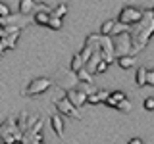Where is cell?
I'll use <instances>...</instances> for the list:
<instances>
[{
	"label": "cell",
	"instance_id": "6da1fadb",
	"mask_svg": "<svg viewBox=\"0 0 154 144\" xmlns=\"http://www.w3.org/2000/svg\"><path fill=\"white\" fill-rule=\"evenodd\" d=\"M154 33V14L152 10H144L143 17L135 25L129 27V37H131V54H139L144 46L148 44Z\"/></svg>",
	"mask_w": 154,
	"mask_h": 144
},
{
	"label": "cell",
	"instance_id": "7a4b0ae2",
	"mask_svg": "<svg viewBox=\"0 0 154 144\" xmlns=\"http://www.w3.org/2000/svg\"><path fill=\"white\" fill-rule=\"evenodd\" d=\"M54 106H56V110H58V113H60V115H66V117L77 119V121L81 119L79 108H75V106L71 104L69 100H67L66 94H62V96H58V98H54Z\"/></svg>",
	"mask_w": 154,
	"mask_h": 144
},
{
	"label": "cell",
	"instance_id": "3957f363",
	"mask_svg": "<svg viewBox=\"0 0 154 144\" xmlns=\"http://www.w3.org/2000/svg\"><path fill=\"white\" fill-rule=\"evenodd\" d=\"M144 10L143 8H137V6H123L119 10V16H118V21L125 23V25H135V23L139 21V19L143 17Z\"/></svg>",
	"mask_w": 154,
	"mask_h": 144
},
{
	"label": "cell",
	"instance_id": "277c9868",
	"mask_svg": "<svg viewBox=\"0 0 154 144\" xmlns=\"http://www.w3.org/2000/svg\"><path fill=\"white\" fill-rule=\"evenodd\" d=\"M52 85L60 86L62 90L73 88V86L77 85V75H75V71H71V69H62V71H58V75L52 79Z\"/></svg>",
	"mask_w": 154,
	"mask_h": 144
},
{
	"label": "cell",
	"instance_id": "5b68a950",
	"mask_svg": "<svg viewBox=\"0 0 154 144\" xmlns=\"http://www.w3.org/2000/svg\"><path fill=\"white\" fill-rule=\"evenodd\" d=\"M50 86H52V79H48V77H38V79H33L31 83L25 86L23 94L25 96H38V94H45Z\"/></svg>",
	"mask_w": 154,
	"mask_h": 144
},
{
	"label": "cell",
	"instance_id": "8992f818",
	"mask_svg": "<svg viewBox=\"0 0 154 144\" xmlns=\"http://www.w3.org/2000/svg\"><path fill=\"white\" fill-rule=\"evenodd\" d=\"M114 40V56H125V54H131V37L127 33H122V35H116L112 37ZM133 56V54H131Z\"/></svg>",
	"mask_w": 154,
	"mask_h": 144
},
{
	"label": "cell",
	"instance_id": "52a82bcc",
	"mask_svg": "<svg viewBox=\"0 0 154 144\" xmlns=\"http://www.w3.org/2000/svg\"><path fill=\"white\" fill-rule=\"evenodd\" d=\"M29 21H31V16L21 14V12H17V14L12 12L6 17H0V25H14V27H17V29H23Z\"/></svg>",
	"mask_w": 154,
	"mask_h": 144
},
{
	"label": "cell",
	"instance_id": "ba28073f",
	"mask_svg": "<svg viewBox=\"0 0 154 144\" xmlns=\"http://www.w3.org/2000/svg\"><path fill=\"white\" fill-rule=\"evenodd\" d=\"M66 96H67V100H69L75 108H81V106L87 104V94L81 92V90H77L75 86H73V88H69V90H66Z\"/></svg>",
	"mask_w": 154,
	"mask_h": 144
},
{
	"label": "cell",
	"instance_id": "9c48e42d",
	"mask_svg": "<svg viewBox=\"0 0 154 144\" xmlns=\"http://www.w3.org/2000/svg\"><path fill=\"white\" fill-rule=\"evenodd\" d=\"M62 117H64V115H60V113H54L50 117V125H52V129H54L58 138L64 136V121H62Z\"/></svg>",
	"mask_w": 154,
	"mask_h": 144
},
{
	"label": "cell",
	"instance_id": "30bf717a",
	"mask_svg": "<svg viewBox=\"0 0 154 144\" xmlns=\"http://www.w3.org/2000/svg\"><path fill=\"white\" fill-rule=\"evenodd\" d=\"M114 62H118V65L122 67V69H131V67H135V64H137V60H135V56L131 54H125V56H118Z\"/></svg>",
	"mask_w": 154,
	"mask_h": 144
},
{
	"label": "cell",
	"instance_id": "8fae6325",
	"mask_svg": "<svg viewBox=\"0 0 154 144\" xmlns=\"http://www.w3.org/2000/svg\"><path fill=\"white\" fill-rule=\"evenodd\" d=\"M123 98H125V92H123V90H114V92L108 94V98H106L102 104L110 106V108H116V104H118L119 100H123Z\"/></svg>",
	"mask_w": 154,
	"mask_h": 144
},
{
	"label": "cell",
	"instance_id": "7c38bea8",
	"mask_svg": "<svg viewBox=\"0 0 154 144\" xmlns=\"http://www.w3.org/2000/svg\"><path fill=\"white\" fill-rule=\"evenodd\" d=\"M38 4H35L33 0H19V12L21 14H27V16H31L33 12H37Z\"/></svg>",
	"mask_w": 154,
	"mask_h": 144
},
{
	"label": "cell",
	"instance_id": "4fadbf2b",
	"mask_svg": "<svg viewBox=\"0 0 154 144\" xmlns=\"http://www.w3.org/2000/svg\"><path fill=\"white\" fill-rule=\"evenodd\" d=\"M19 33L21 31H14V33H8L6 37H2L0 40L4 42V46H6V50H10V48H16V42L19 38Z\"/></svg>",
	"mask_w": 154,
	"mask_h": 144
},
{
	"label": "cell",
	"instance_id": "5bb4252c",
	"mask_svg": "<svg viewBox=\"0 0 154 144\" xmlns=\"http://www.w3.org/2000/svg\"><path fill=\"white\" fill-rule=\"evenodd\" d=\"M48 17H50V12H48V10H37V12H33V21H35L37 25H46Z\"/></svg>",
	"mask_w": 154,
	"mask_h": 144
},
{
	"label": "cell",
	"instance_id": "9a60e30c",
	"mask_svg": "<svg viewBox=\"0 0 154 144\" xmlns=\"http://www.w3.org/2000/svg\"><path fill=\"white\" fill-rule=\"evenodd\" d=\"M46 27L54 29V31H60V29L64 27V17H58V16H52V14H50V17H48V23H46Z\"/></svg>",
	"mask_w": 154,
	"mask_h": 144
},
{
	"label": "cell",
	"instance_id": "2e32d148",
	"mask_svg": "<svg viewBox=\"0 0 154 144\" xmlns=\"http://www.w3.org/2000/svg\"><path fill=\"white\" fill-rule=\"evenodd\" d=\"M127 31H129V25H125V23H122V21H118V19H116V23H114L112 31H110V37L122 35V33H127Z\"/></svg>",
	"mask_w": 154,
	"mask_h": 144
},
{
	"label": "cell",
	"instance_id": "e0dca14e",
	"mask_svg": "<svg viewBox=\"0 0 154 144\" xmlns=\"http://www.w3.org/2000/svg\"><path fill=\"white\" fill-rule=\"evenodd\" d=\"M75 75H77V81H81V83H93V73H89L85 67L77 69Z\"/></svg>",
	"mask_w": 154,
	"mask_h": 144
},
{
	"label": "cell",
	"instance_id": "ac0fdd59",
	"mask_svg": "<svg viewBox=\"0 0 154 144\" xmlns=\"http://www.w3.org/2000/svg\"><path fill=\"white\" fill-rule=\"evenodd\" d=\"M50 14H52V16H58V17H64L66 14H67V6H66V2H58L56 6L50 10Z\"/></svg>",
	"mask_w": 154,
	"mask_h": 144
},
{
	"label": "cell",
	"instance_id": "d6986e66",
	"mask_svg": "<svg viewBox=\"0 0 154 144\" xmlns=\"http://www.w3.org/2000/svg\"><path fill=\"white\" fill-rule=\"evenodd\" d=\"M144 77H146V67H139V69H137V75H135V81H137L139 88L146 86V81H144Z\"/></svg>",
	"mask_w": 154,
	"mask_h": 144
},
{
	"label": "cell",
	"instance_id": "ffe728a7",
	"mask_svg": "<svg viewBox=\"0 0 154 144\" xmlns=\"http://www.w3.org/2000/svg\"><path fill=\"white\" fill-rule=\"evenodd\" d=\"M93 50H94V46L93 44H89V42H85V46H83V50L79 52V56H81V60H83V65L87 64V60L91 58V54H93Z\"/></svg>",
	"mask_w": 154,
	"mask_h": 144
},
{
	"label": "cell",
	"instance_id": "44dd1931",
	"mask_svg": "<svg viewBox=\"0 0 154 144\" xmlns=\"http://www.w3.org/2000/svg\"><path fill=\"white\" fill-rule=\"evenodd\" d=\"M75 88H77V90H81V92H85V94H91V92H94V90H96L93 83H81V81H77Z\"/></svg>",
	"mask_w": 154,
	"mask_h": 144
},
{
	"label": "cell",
	"instance_id": "7402d4cb",
	"mask_svg": "<svg viewBox=\"0 0 154 144\" xmlns=\"http://www.w3.org/2000/svg\"><path fill=\"white\" fill-rule=\"evenodd\" d=\"M27 112H21V113H19L17 115V117H16V125H17V129H19V131H21V133H25V123H27Z\"/></svg>",
	"mask_w": 154,
	"mask_h": 144
},
{
	"label": "cell",
	"instance_id": "603a6c76",
	"mask_svg": "<svg viewBox=\"0 0 154 144\" xmlns=\"http://www.w3.org/2000/svg\"><path fill=\"white\" fill-rule=\"evenodd\" d=\"M116 110H119V112H123V113H129V112H131V102L127 100V96L116 104Z\"/></svg>",
	"mask_w": 154,
	"mask_h": 144
},
{
	"label": "cell",
	"instance_id": "cb8c5ba5",
	"mask_svg": "<svg viewBox=\"0 0 154 144\" xmlns=\"http://www.w3.org/2000/svg\"><path fill=\"white\" fill-rule=\"evenodd\" d=\"M114 23H116V19H108V21H104L102 25H100V35H110Z\"/></svg>",
	"mask_w": 154,
	"mask_h": 144
},
{
	"label": "cell",
	"instance_id": "d4e9b609",
	"mask_svg": "<svg viewBox=\"0 0 154 144\" xmlns=\"http://www.w3.org/2000/svg\"><path fill=\"white\" fill-rule=\"evenodd\" d=\"M83 67V60H81V56H79V52L73 56V60H71V65H69V69L71 71H77V69H81Z\"/></svg>",
	"mask_w": 154,
	"mask_h": 144
},
{
	"label": "cell",
	"instance_id": "484cf974",
	"mask_svg": "<svg viewBox=\"0 0 154 144\" xmlns=\"http://www.w3.org/2000/svg\"><path fill=\"white\" fill-rule=\"evenodd\" d=\"M108 67H110V65L106 64V62L102 60V58H100V60H98V64L94 65V73H98V75H100V73H104V71L108 69Z\"/></svg>",
	"mask_w": 154,
	"mask_h": 144
},
{
	"label": "cell",
	"instance_id": "4316f807",
	"mask_svg": "<svg viewBox=\"0 0 154 144\" xmlns=\"http://www.w3.org/2000/svg\"><path fill=\"white\" fill-rule=\"evenodd\" d=\"M144 81H146V86H154V71L152 69H146V77H144Z\"/></svg>",
	"mask_w": 154,
	"mask_h": 144
},
{
	"label": "cell",
	"instance_id": "83f0119b",
	"mask_svg": "<svg viewBox=\"0 0 154 144\" xmlns=\"http://www.w3.org/2000/svg\"><path fill=\"white\" fill-rule=\"evenodd\" d=\"M12 14V10H10V6H6L4 2H0V17H6Z\"/></svg>",
	"mask_w": 154,
	"mask_h": 144
},
{
	"label": "cell",
	"instance_id": "f1b7e54d",
	"mask_svg": "<svg viewBox=\"0 0 154 144\" xmlns=\"http://www.w3.org/2000/svg\"><path fill=\"white\" fill-rule=\"evenodd\" d=\"M38 117H41V115H27V123H25V131H27V129H31L33 127V123H35L37 121V119Z\"/></svg>",
	"mask_w": 154,
	"mask_h": 144
},
{
	"label": "cell",
	"instance_id": "f546056e",
	"mask_svg": "<svg viewBox=\"0 0 154 144\" xmlns=\"http://www.w3.org/2000/svg\"><path fill=\"white\" fill-rule=\"evenodd\" d=\"M33 2H35V4H45V6H48V8H54L56 6V0H33Z\"/></svg>",
	"mask_w": 154,
	"mask_h": 144
},
{
	"label": "cell",
	"instance_id": "4dcf8cb0",
	"mask_svg": "<svg viewBox=\"0 0 154 144\" xmlns=\"http://www.w3.org/2000/svg\"><path fill=\"white\" fill-rule=\"evenodd\" d=\"M144 110H154V98L152 96H148V98L144 100Z\"/></svg>",
	"mask_w": 154,
	"mask_h": 144
},
{
	"label": "cell",
	"instance_id": "1f68e13d",
	"mask_svg": "<svg viewBox=\"0 0 154 144\" xmlns=\"http://www.w3.org/2000/svg\"><path fill=\"white\" fill-rule=\"evenodd\" d=\"M96 92H98V98H100V104H102V102H104V100H106V98H108V94H110V92H108V90H96Z\"/></svg>",
	"mask_w": 154,
	"mask_h": 144
},
{
	"label": "cell",
	"instance_id": "d6a6232c",
	"mask_svg": "<svg viewBox=\"0 0 154 144\" xmlns=\"http://www.w3.org/2000/svg\"><path fill=\"white\" fill-rule=\"evenodd\" d=\"M129 144H143V138H139V136H133L131 140H129Z\"/></svg>",
	"mask_w": 154,
	"mask_h": 144
},
{
	"label": "cell",
	"instance_id": "836d02e7",
	"mask_svg": "<svg viewBox=\"0 0 154 144\" xmlns=\"http://www.w3.org/2000/svg\"><path fill=\"white\" fill-rule=\"evenodd\" d=\"M4 50H6V46H4V42H2V40H0V56H2V54H4Z\"/></svg>",
	"mask_w": 154,
	"mask_h": 144
},
{
	"label": "cell",
	"instance_id": "e575fe53",
	"mask_svg": "<svg viewBox=\"0 0 154 144\" xmlns=\"http://www.w3.org/2000/svg\"><path fill=\"white\" fill-rule=\"evenodd\" d=\"M56 2H66V0H56Z\"/></svg>",
	"mask_w": 154,
	"mask_h": 144
}]
</instances>
